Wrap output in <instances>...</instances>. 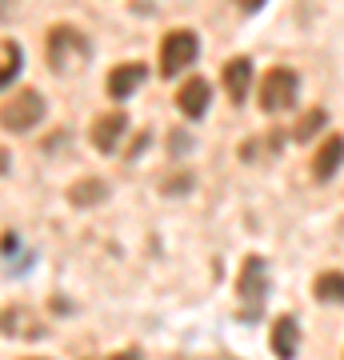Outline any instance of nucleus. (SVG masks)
I'll return each mask as SVG.
<instances>
[{
  "label": "nucleus",
  "instance_id": "nucleus-1",
  "mask_svg": "<svg viewBox=\"0 0 344 360\" xmlns=\"http://www.w3.org/2000/svg\"><path fill=\"white\" fill-rule=\"evenodd\" d=\"M44 112H49L44 96H40L37 89H20V92H13L8 101L0 104V129L28 132V129H37L40 120H44Z\"/></svg>",
  "mask_w": 344,
  "mask_h": 360
},
{
  "label": "nucleus",
  "instance_id": "nucleus-2",
  "mask_svg": "<svg viewBox=\"0 0 344 360\" xmlns=\"http://www.w3.org/2000/svg\"><path fill=\"white\" fill-rule=\"evenodd\" d=\"M196 52H200V40H196V32H189V28H172L165 40H160V77H180L184 68L196 60Z\"/></svg>",
  "mask_w": 344,
  "mask_h": 360
},
{
  "label": "nucleus",
  "instance_id": "nucleus-3",
  "mask_svg": "<svg viewBox=\"0 0 344 360\" xmlns=\"http://www.w3.org/2000/svg\"><path fill=\"white\" fill-rule=\"evenodd\" d=\"M296 89H300V77H296L293 68H268L265 77H260V108L265 112H284V108H293L296 101Z\"/></svg>",
  "mask_w": 344,
  "mask_h": 360
},
{
  "label": "nucleus",
  "instance_id": "nucleus-4",
  "mask_svg": "<svg viewBox=\"0 0 344 360\" xmlns=\"http://www.w3.org/2000/svg\"><path fill=\"white\" fill-rule=\"evenodd\" d=\"M84 56H89V40L80 37L72 25H56L49 32V68H52V72H64L68 60L80 65Z\"/></svg>",
  "mask_w": 344,
  "mask_h": 360
},
{
  "label": "nucleus",
  "instance_id": "nucleus-5",
  "mask_svg": "<svg viewBox=\"0 0 344 360\" xmlns=\"http://www.w3.org/2000/svg\"><path fill=\"white\" fill-rule=\"evenodd\" d=\"M220 80H224L229 101L244 104L248 101V92H253V60H248V56H232L229 65H224V72H220Z\"/></svg>",
  "mask_w": 344,
  "mask_h": 360
},
{
  "label": "nucleus",
  "instance_id": "nucleus-6",
  "mask_svg": "<svg viewBox=\"0 0 344 360\" xmlns=\"http://www.w3.org/2000/svg\"><path fill=\"white\" fill-rule=\"evenodd\" d=\"M208 101H212V89H208V80H204V77L184 80L180 92H177V108L189 116V120H196V116L208 112Z\"/></svg>",
  "mask_w": 344,
  "mask_h": 360
},
{
  "label": "nucleus",
  "instance_id": "nucleus-7",
  "mask_svg": "<svg viewBox=\"0 0 344 360\" xmlns=\"http://www.w3.org/2000/svg\"><path fill=\"white\" fill-rule=\"evenodd\" d=\"M144 77H148V72H144V65H136V60H132V65H116L113 72H108V80H104V89H108L113 101H128V96L144 84Z\"/></svg>",
  "mask_w": 344,
  "mask_h": 360
},
{
  "label": "nucleus",
  "instance_id": "nucleus-8",
  "mask_svg": "<svg viewBox=\"0 0 344 360\" xmlns=\"http://www.w3.org/2000/svg\"><path fill=\"white\" fill-rule=\"evenodd\" d=\"M125 129H128V116L125 112L101 116V120L92 124V144H96L101 153H113L116 144H120V136H125Z\"/></svg>",
  "mask_w": 344,
  "mask_h": 360
},
{
  "label": "nucleus",
  "instance_id": "nucleus-9",
  "mask_svg": "<svg viewBox=\"0 0 344 360\" xmlns=\"http://www.w3.org/2000/svg\"><path fill=\"white\" fill-rule=\"evenodd\" d=\"M344 165V136H329V141L317 148V160H312V176L329 180L336 176V168Z\"/></svg>",
  "mask_w": 344,
  "mask_h": 360
},
{
  "label": "nucleus",
  "instance_id": "nucleus-10",
  "mask_svg": "<svg viewBox=\"0 0 344 360\" xmlns=\"http://www.w3.org/2000/svg\"><path fill=\"white\" fill-rule=\"evenodd\" d=\"M296 345H300V328H296V321L293 316H276V324H272V352H276L281 360H293Z\"/></svg>",
  "mask_w": 344,
  "mask_h": 360
},
{
  "label": "nucleus",
  "instance_id": "nucleus-11",
  "mask_svg": "<svg viewBox=\"0 0 344 360\" xmlns=\"http://www.w3.org/2000/svg\"><path fill=\"white\" fill-rule=\"evenodd\" d=\"M241 296L248 300V304H253V300H265V260H260V257H248V260H244Z\"/></svg>",
  "mask_w": 344,
  "mask_h": 360
},
{
  "label": "nucleus",
  "instance_id": "nucleus-12",
  "mask_svg": "<svg viewBox=\"0 0 344 360\" xmlns=\"http://www.w3.org/2000/svg\"><path fill=\"white\" fill-rule=\"evenodd\" d=\"M312 292L320 304H344V272H320Z\"/></svg>",
  "mask_w": 344,
  "mask_h": 360
},
{
  "label": "nucleus",
  "instance_id": "nucleus-13",
  "mask_svg": "<svg viewBox=\"0 0 344 360\" xmlns=\"http://www.w3.org/2000/svg\"><path fill=\"white\" fill-rule=\"evenodd\" d=\"M324 124H329V112H324V108H308L305 116H300V120H296V129H293V141H312V136H317L320 129H324Z\"/></svg>",
  "mask_w": 344,
  "mask_h": 360
},
{
  "label": "nucleus",
  "instance_id": "nucleus-14",
  "mask_svg": "<svg viewBox=\"0 0 344 360\" xmlns=\"http://www.w3.org/2000/svg\"><path fill=\"white\" fill-rule=\"evenodd\" d=\"M20 56H25V52H20V44H16V40H8V44H4V56H0V89L16 80V72H20Z\"/></svg>",
  "mask_w": 344,
  "mask_h": 360
},
{
  "label": "nucleus",
  "instance_id": "nucleus-15",
  "mask_svg": "<svg viewBox=\"0 0 344 360\" xmlns=\"http://www.w3.org/2000/svg\"><path fill=\"white\" fill-rule=\"evenodd\" d=\"M68 200L72 205H96V200H104V184L101 180H80L77 188L68 193Z\"/></svg>",
  "mask_w": 344,
  "mask_h": 360
},
{
  "label": "nucleus",
  "instance_id": "nucleus-16",
  "mask_svg": "<svg viewBox=\"0 0 344 360\" xmlns=\"http://www.w3.org/2000/svg\"><path fill=\"white\" fill-rule=\"evenodd\" d=\"M236 4H241L244 13H256V8H260V4H265V0H236Z\"/></svg>",
  "mask_w": 344,
  "mask_h": 360
},
{
  "label": "nucleus",
  "instance_id": "nucleus-17",
  "mask_svg": "<svg viewBox=\"0 0 344 360\" xmlns=\"http://www.w3.org/2000/svg\"><path fill=\"white\" fill-rule=\"evenodd\" d=\"M113 360H141V352H132V348H128V352H120V356H113Z\"/></svg>",
  "mask_w": 344,
  "mask_h": 360
},
{
  "label": "nucleus",
  "instance_id": "nucleus-18",
  "mask_svg": "<svg viewBox=\"0 0 344 360\" xmlns=\"http://www.w3.org/2000/svg\"><path fill=\"white\" fill-rule=\"evenodd\" d=\"M0 172H8V153L0 148Z\"/></svg>",
  "mask_w": 344,
  "mask_h": 360
},
{
  "label": "nucleus",
  "instance_id": "nucleus-19",
  "mask_svg": "<svg viewBox=\"0 0 344 360\" xmlns=\"http://www.w3.org/2000/svg\"><path fill=\"white\" fill-rule=\"evenodd\" d=\"M25 360H40V356H25Z\"/></svg>",
  "mask_w": 344,
  "mask_h": 360
}]
</instances>
